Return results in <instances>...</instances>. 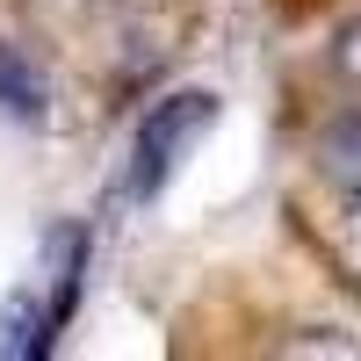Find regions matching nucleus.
<instances>
[{"label":"nucleus","instance_id":"7ed1b4c3","mask_svg":"<svg viewBox=\"0 0 361 361\" xmlns=\"http://www.w3.org/2000/svg\"><path fill=\"white\" fill-rule=\"evenodd\" d=\"M44 109H51L44 73L29 66V51H22V44H0V116H15V123H37Z\"/></svg>","mask_w":361,"mask_h":361},{"label":"nucleus","instance_id":"f257e3e1","mask_svg":"<svg viewBox=\"0 0 361 361\" xmlns=\"http://www.w3.org/2000/svg\"><path fill=\"white\" fill-rule=\"evenodd\" d=\"M80 231H51V246H44V260L29 267V282L8 296V347L15 361H29V354H51V340H58V325H66V311H73V289H80Z\"/></svg>","mask_w":361,"mask_h":361},{"label":"nucleus","instance_id":"f03ea898","mask_svg":"<svg viewBox=\"0 0 361 361\" xmlns=\"http://www.w3.org/2000/svg\"><path fill=\"white\" fill-rule=\"evenodd\" d=\"M209 123H217V94H166L152 116H145V130L130 145V202H152L180 173V159L202 145Z\"/></svg>","mask_w":361,"mask_h":361}]
</instances>
